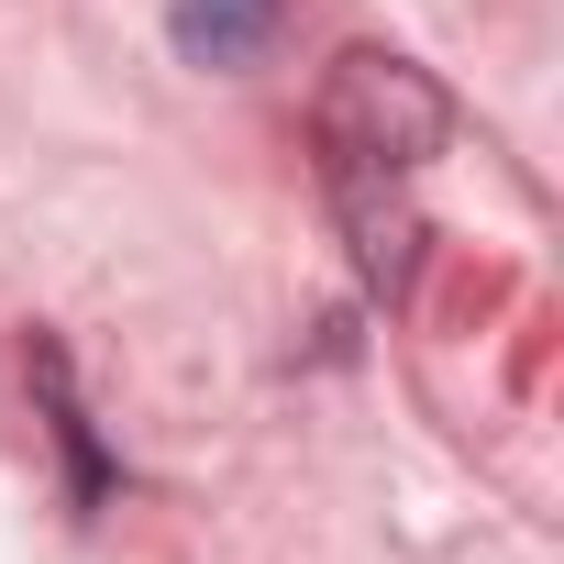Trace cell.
<instances>
[{
    "mask_svg": "<svg viewBox=\"0 0 564 564\" xmlns=\"http://www.w3.org/2000/svg\"><path fill=\"white\" fill-rule=\"evenodd\" d=\"M443 133H454V100H443L410 56H388V45L333 56V78H322L333 188H388V177H410L421 155H443Z\"/></svg>",
    "mask_w": 564,
    "mask_h": 564,
    "instance_id": "6da1fadb",
    "label": "cell"
},
{
    "mask_svg": "<svg viewBox=\"0 0 564 564\" xmlns=\"http://www.w3.org/2000/svg\"><path fill=\"white\" fill-rule=\"evenodd\" d=\"M276 12L289 0H166V34L188 67H254L276 45Z\"/></svg>",
    "mask_w": 564,
    "mask_h": 564,
    "instance_id": "7a4b0ae2",
    "label": "cell"
}]
</instances>
